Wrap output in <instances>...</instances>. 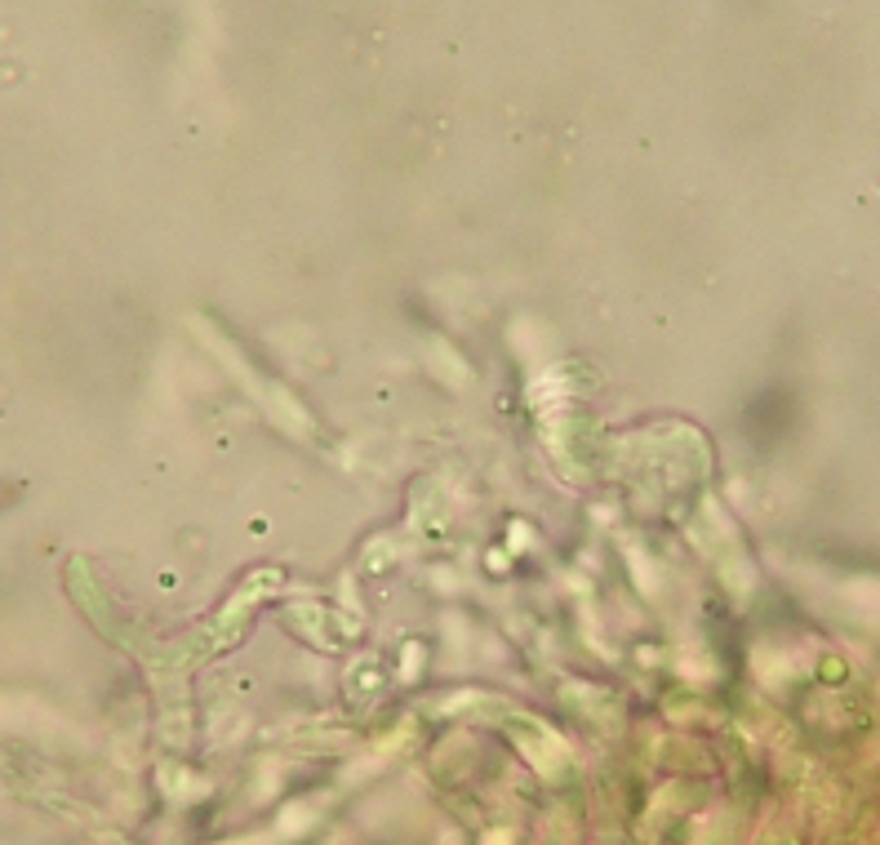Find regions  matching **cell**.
I'll use <instances>...</instances> for the list:
<instances>
[{
	"label": "cell",
	"instance_id": "obj_1",
	"mask_svg": "<svg viewBox=\"0 0 880 845\" xmlns=\"http://www.w3.org/2000/svg\"><path fill=\"white\" fill-rule=\"evenodd\" d=\"M525 730H529V739H520V753L543 770V774H552L556 766H565V747H561V739L552 734V730H543V726H533V721H525Z\"/></svg>",
	"mask_w": 880,
	"mask_h": 845
},
{
	"label": "cell",
	"instance_id": "obj_2",
	"mask_svg": "<svg viewBox=\"0 0 880 845\" xmlns=\"http://www.w3.org/2000/svg\"><path fill=\"white\" fill-rule=\"evenodd\" d=\"M485 845H512V832H489Z\"/></svg>",
	"mask_w": 880,
	"mask_h": 845
}]
</instances>
